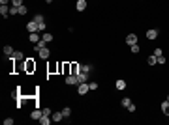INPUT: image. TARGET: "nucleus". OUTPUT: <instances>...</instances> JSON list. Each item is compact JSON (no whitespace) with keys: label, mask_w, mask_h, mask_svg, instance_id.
<instances>
[{"label":"nucleus","mask_w":169,"mask_h":125,"mask_svg":"<svg viewBox=\"0 0 169 125\" xmlns=\"http://www.w3.org/2000/svg\"><path fill=\"white\" fill-rule=\"evenodd\" d=\"M126 86H128V84H126V80H124V79H118L117 82H115V90H118V92L126 90Z\"/></svg>","instance_id":"10"},{"label":"nucleus","mask_w":169,"mask_h":125,"mask_svg":"<svg viewBox=\"0 0 169 125\" xmlns=\"http://www.w3.org/2000/svg\"><path fill=\"white\" fill-rule=\"evenodd\" d=\"M70 67H71V73L77 75V73L81 71V64H79V62H71V64H70Z\"/></svg>","instance_id":"13"},{"label":"nucleus","mask_w":169,"mask_h":125,"mask_svg":"<svg viewBox=\"0 0 169 125\" xmlns=\"http://www.w3.org/2000/svg\"><path fill=\"white\" fill-rule=\"evenodd\" d=\"M124 43H126V45H135V43H139V38H137L134 32H130V34L124 38Z\"/></svg>","instance_id":"4"},{"label":"nucleus","mask_w":169,"mask_h":125,"mask_svg":"<svg viewBox=\"0 0 169 125\" xmlns=\"http://www.w3.org/2000/svg\"><path fill=\"white\" fill-rule=\"evenodd\" d=\"M11 6H23V0H11Z\"/></svg>","instance_id":"36"},{"label":"nucleus","mask_w":169,"mask_h":125,"mask_svg":"<svg viewBox=\"0 0 169 125\" xmlns=\"http://www.w3.org/2000/svg\"><path fill=\"white\" fill-rule=\"evenodd\" d=\"M38 56L41 58V60H47V58H51V49H49V47H43L41 51H38Z\"/></svg>","instance_id":"6"},{"label":"nucleus","mask_w":169,"mask_h":125,"mask_svg":"<svg viewBox=\"0 0 169 125\" xmlns=\"http://www.w3.org/2000/svg\"><path fill=\"white\" fill-rule=\"evenodd\" d=\"M41 39H43L45 43H51V41L55 39V35H53L51 32H43V35H41Z\"/></svg>","instance_id":"18"},{"label":"nucleus","mask_w":169,"mask_h":125,"mask_svg":"<svg viewBox=\"0 0 169 125\" xmlns=\"http://www.w3.org/2000/svg\"><path fill=\"white\" fill-rule=\"evenodd\" d=\"M45 2H47V4H51V2H55V0H45Z\"/></svg>","instance_id":"39"},{"label":"nucleus","mask_w":169,"mask_h":125,"mask_svg":"<svg viewBox=\"0 0 169 125\" xmlns=\"http://www.w3.org/2000/svg\"><path fill=\"white\" fill-rule=\"evenodd\" d=\"M51 118H53V121H57V123L64 120V116H62V112H60V110H58V112H53V114H51Z\"/></svg>","instance_id":"17"},{"label":"nucleus","mask_w":169,"mask_h":125,"mask_svg":"<svg viewBox=\"0 0 169 125\" xmlns=\"http://www.w3.org/2000/svg\"><path fill=\"white\" fill-rule=\"evenodd\" d=\"M2 52H4V56H8V58H10V56H11V54H13V52H15V51H13V47H11V45H4V49H2Z\"/></svg>","instance_id":"15"},{"label":"nucleus","mask_w":169,"mask_h":125,"mask_svg":"<svg viewBox=\"0 0 169 125\" xmlns=\"http://www.w3.org/2000/svg\"><path fill=\"white\" fill-rule=\"evenodd\" d=\"M51 121H53V118H51V116H47V114H43V116L40 118V123H41V125H49Z\"/></svg>","instance_id":"20"},{"label":"nucleus","mask_w":169,"mask_h":125,"mask_svg":"<svg viewBox=\"0 0 169 125\" xmlns=\"http://www.w3.org/2000/svg\"><path fill=\"white\" fill-rule=\"evenodd\" d=\"M94 69V65L92 64H81V71H84V73H88L90 75V71Z\"/></svg>","instance_id":"21"},{"label":"nucleus","mask_w":169,"mask_h":125,"mask_svg":"<svg viewBox=\"0 0 169 125\" xmlns=\"http://www.w3.org/2000/svg\"><path fill=\"white\" fill-rule=\"evenodd\" d=\"M36 71V62H34V58H26L25 60V73L26 75H32Z\"/></svg>","instance_id":"1"},{"label":"nucleus","mask_w":169,"mask_h":125,"mask_svg":"<svg viewBox=\"0 0 169 125\" xmlns=\"http://www.w3.org/2000/svg\"><path fill=\"white\" fill-rule=\"evenodd\" d=\"M40 39H41V38H40V34H38V32H32V34L28 35V41H30L32 45H34V43H38Z\"/></svg>","instance_id":"14"},{"label":"nucleus","mask_w":169,"mask_h":125,"mask_svg":"<svg viewBox=\"0 0 169 125\" xmlns=\"http://www.w3.org/2000/svg\"><path fill=\"white\" fill-rule=\"evenodd\" d=\"M64 82H66V84H68V86H77V84H79V79H77V75L70 73V75H66Z\"/></svg>","instance_id":"3"},{"label":"nucleus","mask_w":169,"mask_h":125,"mask_svg":"<svg viewBox=\"0 0 169 125\" xmlns=\"http://www.w3.org/2000/svg\"><path fill=\"white\" fill-rule=\"evenodd\" d=\"M26 30L32 34V32H40V25L36 21H30V22H26Z\"/></svg>","instance_id":"8"},{"label":"nucleus","mask_w":169,"mask_h":125,"mask_svg":"<svg viewBox=\"0 0 169 125\" xmlns=\"http://www.w3.org/2000/svg\"><path fill=\"white\" fill-rule=\"evenodd\" d=\"M158 28H150V30H147V34H145V35H147V39L148 41H154L156 38H158Z\"/></svg>","instance_id":"7"},{"label":"nucleus","mask_w":169,"mask_h":125,"mask_svg":"<svg viewBox=\"0 0 169 125\" xmlns=\"http://www.w3.org/2000/svg\"><path fill=\"white\" fill-rule=\"evenodd\" d=\"M41 110H43V114H47V116H51V114H53V112H51V108H49V106H43V108H41Z\"/></svg>","instance_id":"34"},{"label":"nucleus","mask_w":169,"mask_h":125,"mask_svg":"<svg viewBox=\"0 0 169 125\" xmlns=\"http://www.w3.org/2000/svg\"><path fill=\"white\" fill-rule=\"evenodd\" d=\"M32 47H34V51H36V52H38V51H41V49H43V47H47V43H45V41H43V39H40V41H38V43H34Z\"/></svg>","instance_id":"19"},{"label":"nucleus","mask_w":169,"mask_h":125,"mask_svg":"<svg viewBox=\"0 0 169 125\" xmlns=\"http://www.w3.org/2000/svg\"><path fill=\"white\" fill-rule=\"evenodd\" d=\"M60 112H62L64 118H70L71 116V108H70V106H62V110H60Z\"/></svg>","instance_id":"23"},{"label":"nucleus","mask_w":169,"mask_h":125,"mask_svg":"<svg viewBox=\"0 0 169 125\" xmlns=\"http://www.w3.org/2000/svg\"><path fill=\"white\" fill-rule=\"evenodd\" d=\"M88 92H90L88 82H81V84H77V93H79V95H87Z\"/></svg>","instance_id":"5"},{"label":"nucleus","mask_w":169,"mask_h":125,"mask_svg":"<svg viewBox=\"0 0 169 125\" xmlns=\"http://www.w3.org/2000/svg\"><path fill=\"white\" fill-rule=\"evenodd\" d=\"M41 116H43V110H40V108H34L32 112H30V118H32V120H38L40 121Z\"/></svg>","instance_id":"12"},{"label":"nucleus","mask_w":169,"mask_h":125,"mask_svg":"<svg viewBox=\"0 0 169 125\" xmlns=\"http://www.w3.org/2000/svg\"><path fill=\"white\" fill-rule=\"evenodd\" d=\"M34 21L38 22V25H40V22H45V17H43V13H36V15H34Z\"/></svg>","instance_id":"25"},{"label":"nucleus","mask_w":169,"mask_h":125,"mask_svg":"<svg viewBox=\"0 0 169 125\" xmlns=\"http://www.w3.org/2000/svg\"><path fill=\"white\" fill-rule=\"evenodd\" d=\"M10 15H19V6H11L10 8Z\"/></svg>","instance_id":"28"},{"label":"nucleus","mask_w":169,"mask_h":125,"mask_svg":"<svg viewBox=\"0 0 169 125\" xmlns=\"http://www.w3.org/2000/svg\"><path fill=\"white\" fill-rule=\"evenodd\" d=\"M152 54H154L156 58H160V56H164V51H162V49H160V47H156V49H154V52H152Z\"/></svg>","instance_id":"29"},{"label":"nucleus","mask_w":169,"mask_h":125,"mask_svg":"<svg viewBox=\"0 0 169 125\" xmlns=\"http://www.w3.org/2000/svg\"><path fill=\"white\" fill-rule=\"evenodd\" d=\"M147 64H148V65H156V64H158V58H156L154 54H150V56L147 58Z\"/></svg>","instance_id":"24"},{"label":"nucleus","mask_w":169,"mask_h":125,"mask_svg":"<svg viewBox=\"0 0 169 125\" xmlns=\"http://www.w3.org/2000/svg\"><path fill=\"white\" fill-rule=\"evenodd\" d=\"M126 108H128V112H135V110H137V105H134V103H130L128 106H126Z\"/></svg>","instance_id":"32"},{"label":"nucleus","mask_w":169,"mask_h":125,"mask_svg":"<svg viewBox=\"0 0 169 125\" xmlns=\"http://www.w3.org/2000/svg\"><path fill=\"white\" fill-rule=\"evenodd\" d=\"M130 103H132V99H130V97H124L122 101H120V105H122V106H124V108H126V106H128Z\"/></svg>","instance_id":"30"},{"label":"nucleus","mask_w":169,"mask_h":125,"mask_svg":"<svg viewBox=\"0 0 169 125\" xmlns=\"http://www.w3.org/2000/svg\"><path fill=\"white\" fill-rule=\"evenodd\" d=\"M26 13H28V8H26V6H25V4H23V6H19V17L26 15Z\"/></svg>","instance_id":"27"},{"label":"nucleus","mask_w":169,"mask_h":125,"mask_svg":"<svg viewBox=\"0 0 169 125\" xmlns=\"http://www.w3.org/2000/svg\"><path fill=\"white\" fill-rule=\"evenodd\" d=\"M10 60H11V62H15V64H21V62H25L26 58H25V54H23L21 51H15L13 54L10 56Z\"/></svg>","instance_id":"2"},{"label":"nucleus","mask_w":169,"mask_h":125,"mask_svg":"<svg viewBox=\"0 0 169 125\" xmlns=\"http://www.w3.org/2000/svg\"><path fill=\"white\" fill-rule=\"evenodd\" d=\"M11 2V0H0V6H8Z\"/></svg>","instance_id":"38"},{"label":"nucleus","mask_w":169,"mask_h":125,"mask_svg":"<svg viewBox=\"0 0 169 125\" xmlns=\"http://www.w3.org/2000/svg\"><path fill=\"white\" fill-rule=\"evenodd\" d=\"M160 108H162V114L169 118V101H167V99H165V101H162V103H160Z\"/></svg>","instance_id":"9"},{"label":"nucleus","mask_w":169,"mask_h":125,"mask_svg":"<svg viewBox=\"0 0 169 125\" xmlns=\"http://www.w3.org/2000/svg\"><path fill=\"white\" fill-rule=\"evenodd\" d=\"M87 8H88L87 0H77V2H75V9H77V11H84Z\"/></svg>","instance_id":"11"},{"label":"nucleus","mask_w":169,"mask_h":125,"mask_svg":"<svg viewBox=\"0 0 169 125\" xmlns=\"http://www.w3.org/2000/svg\"><path fill=\"white\" fill-rule=\"evenodd\" d=\"M130 51L134 52V54H139V52H141V47L137 45V43H135V45H130Z\"/></svg>","instance_id":"26"},{"label":"nucleus","mask_w":169,"mask_h":125,"mask_svg":"<svg viewBox=\"0 0 169 125\" xmlns=\"http://www.w3.org/2000/svg\"><path fill=\"white\" fill-rule=\"evenodd\" d=\"M165 99H167V101H169V93H167V97H165Z\"/></svg>","instance_id":"40"},{"label":"nucleus","mask_w":169,"mask_h":125,"mask_svg":"<svg viewBox=\"0 0 169 125\" xmlns=\"http://www.w3.org/2000/svg\"><path fill=\"white\" fill-rule=\"evenodd\" d=\"M165 62H167V58H165V56H160V58H158V64H160V65H164Z\"/></svg>","instance_id":"35"},{"label":"nucleus","mask_w":169,"mask_h":125,"mask_svg":"<svg viewBox=\"0 0 169 125\" xmlns=\"http://www.w3.org/2000/svg\"><path fill=\"white\" fill-rule=\"evenodd\" d=\"M0 15L6 19V17L10 15V6H0Z\"/></svg>","instance_id":"22"},{"label":"nucleus","mask_w":169,"mask_h":125,"mask_svg":"<svg viewBox=\"0 0 169 125\" xmlns=\"http://www.w3.org/2000/svg\"><path fill=\"white\" fill-rule=\"evenodd\" d=\"M77 79H79V84H81V82H88V73L79 71V73H77Z\"/></svg>","instance_id":"16"},{"label":"nucleus","mask_w":169,"mask_h":125,"mask_svg":"<svg viewBox=\"0 0 169 125\" xmlns=\"http://www.w3.org/2000/svg\"><path fill=\"white\" fill-rule=\"evenodd\" d=\"M43 30H47V25L45 22H40V32H43Z\"/></svg>","instance_id":"37"},{"label":"nucleus","mask_w":169,"mask_h":125,"mask_svg":"<svg viewBox=\"0 0 169 125\" xmlns=\"http://www.w3.org/2000/svg\"><path fill=\"white\" fill-rule=\"evenodd\" d=\"M88 86H90V90H98V82H88Z\"/></svg>","instance_id":"33"},{"label":"nucleus","mask_w":169,"mask_h":125,"mask_svg":"<svg viewBox=\"0 0 169 125\" xmlns=\"http://www.w3.org/2000/svg\"><path fill=\"white\" fill-rule=\"evenodd\" d=\"M13 123H15L13 118H4V125H13Z\"/></svg>","instance_id":"31"}]
</instances>
